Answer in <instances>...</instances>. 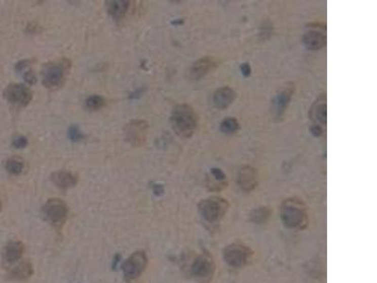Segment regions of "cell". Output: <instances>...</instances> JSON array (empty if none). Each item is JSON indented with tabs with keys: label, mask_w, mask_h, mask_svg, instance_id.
<instances>
[{
	"label": "cell",
	"mask_w": 377,
	"mask_h": 283,
	"mask_svg": "<svg viewBox=\"0 0 377 283\" xmlns=\"http://www.w3.org/2000/svg\"><path fill=\"white\" fill-rule=\"evenodd\" d=\"M215 265L209 257H198L192 265V274L194 276L202 279V280H209L211 276L214 274Z\"/></svg>",
	"instance_id": "cell-12"
},
{
	"label": "cell",
	"mask_w": 377,
	"mask_h": 283,
	"mask_svg": "<svg viewBox=\"0 0 377 283\" xmlns=\"http://www.w3.org/2000/svg\"><path fill=\"white\" fill-rule=\"evenodd\" d=\"M171 125L176 134L182 138H191L197 128V116L188 104H179L173 109Z\"/></svg>",
	"instance_id": "cell-1"
},
{
	"label": "cell",
	"mask_w": 377,
	"mask_h": 283,
	"mask_svg": "<svg viewBox=\"0 0 377 283\" xmlns=\"http://www.w3.org/2000/svg\"><path fill=\"white\" fill-rule=\"evenodd\" d=\"M251 251L243 244H231L224 250L225 262L233 267H243L248 263Z\"/></svg>",
	"instance_id": "cell-9"
},
{
	"label": "cell",
	"mask_w": 377,
	"mask_h": 283,
	"mask_svg": "<svg viewBox=\"0 0 377 283\" xmlns=\"http://www.w3.org/2000/svg\"><path fill=\"white\" fill-rule=\"evenodd\" d=\"M240 129V123L234 117H228L222 120L220 130L223 134H234Z\"/></svg>",
	"instance_id": "cell-22"
},
{
	"label": "cell",
	"mask_w": 377,
	"mask_h": 283,
	"mask_svg": "<svg viewBox=\"0 0 377 283\" xmlns=\"http://www.w3.org/2000/svg\"><path fill=\"white\" fill-rule=\"evenodd\" d=\"M326 95L323 94L317 98L310 110V119L315 125L323 127L326 125Z\"/></svg>",
	"instance_id": "cell-14"
},
{
	"label": "cell",
	"mask_w": 377,
	"mask_h": 283,
	"mask_svg": "<svg viewBox=\"0 0 377 283\" xmlns=\"http://www.w3.org/2000/svg\"><path fill=\"white\" fill-rule=\"evenodd\" d=\"M172 24H173V25H175V26H176V25H182V24H183V20L179 19V20L173 21Z\"/></svg>",
	"instance_id": "cell-34"
},
{
	"label": "cell",
	"mask_w": 377,
	"mask_h": 283,
	"mask_svg": "<svg viewBox=\"0 0 377 283\" xmlns=\"http://www.w3.org/2000/svg\"><path fill=\"white\" fill-rule=\"evenodd\" d=\"M1 209H2V202H1V199H0V211H1Z\"/></svg>",
	"instance_id": "cell-35"
},
{
	"label": "cell",
	"mask_w": 377,
	"mask_h": 283,
	"mask_svg": "<svg viewBox=\"0 0 377 283\" xmlns=\"http://www.w3.org/2000/svg\"><path fill=\"white\" fill-rule=\"evenodd\" d=\"M68 137L72 142H81L85 138L81 129L76 125H73L68 128Z\"/></svg>",
	"instance_id": "cell-26"
},
{
	"label": "cell",
	"mask_w": 377,
	"mask_h": 283,
	"mask_svg": "<svg viewBox=\"0 0 377 283\" xmlns=\"http://www.w3.org/2000/svg\"><path fill=\"white\" fill-rule=\"evenodd\" d=\"M44 215L48 222L55 228L61 229L66 220L68 215L67 205L60 198H50L44 206Z\"/></svg>",
	"instance_id": "cell-5"
},
{
	"label": "cell",
	"mask_w": 377,
	"mask_h": 283,
	"mask_svg": "<svg viewBox=\"0 0 377 283\" xmlns=\"http://www.w3.org/2000/svg\"><path fill=\"white\" fill-rule=\"evenodd\" d=\"M219 66L218 60L212 56H205L195 61L190 70L191 78L195 81H199L205 76L214 71Z\"/></svg>",
	"instance_id": "cell-11"
},
{
	"label": "cell",
	"mask_w": 377,
	"mask_h": 283,
	"mask_svg": "<svg viewBox=\"0 0 377 283\" xmlns=\"http://www.w3.org/2000/svg\"><path fill=\"white\" fill-rule=\"evenodd\" d=\"M210 175L211 179L208 178L207 180V184L209 187V190L220 191L228 186L227 175L222 172V169L217 167L210 169Z\"/></svg>",
	"instance_id": "cell-21"
},
{
	"label": "cell",
	"mask_w": 377,
	"mask_h": 283,
	"mask_svg": "<svg viewBox=\"0 0 377 283\" xmlns=\"http://www.w3.org/2000/svg\"><path fill=\"white\" fill-rule=\"evenodd\" d=\"M50 180L58 188L63 191L74 187L78 183V178L73 173L65 170L53 172L50 175Z\"/></svg>",
	"instance_id": "cell-16"
},
{
	"label": "cell",
	"mask_w": 377,
	"mask_h": 283,
	"mask_svg": "<svg viewBox=\"0 0 377 283\" xmlns=\"http://www.w3.org/2000/svg\"><path fill=\"white\" fill-rule=\"evenodd\" d=\"M4 97L12 105L17 107H26L32 100L33 94L31 90L24 84L12 83L5 89Z\"/></svg>",
	"instance_id": "cell-8"
},
{
	"label": "cell",
	"mask_w": 377,
	"mask_h": 283,
	"mask_svg": "<svg viewBox=\"0 0 377 283\" xmlns=\"http://www.w3.org/2000/svg\"><path fill=\"white\" fill-rule=\"evenodd\" d=\"M32 62H33V60H23V61H19L15 64V70L17 72H21L25 68L28 67Z\"/></svg>",
	"instance_id": "cell-30"
},
{
	"label": "cell",
	"mask_w": 377,
	"mask_h": 283,
	"mask_svg": "<svg viewBox=\"0 0 377 283\" xmlns=\"http://www.w3.org/2000/svg\"><path fill=\"white\" fill-rule=\"evenodd\" d=\"M147 257L143 251H136L122 264L124 276L127 280H134L143 273L147 266Z\"/></svg>",
	"instance_id": "cell-6"
},
{
	"label": "cell",
	"mask_w": 377,
	"mask_h": 283,
	"mask_svg": "<svg viewBox=\"0 0 377 283\" xmlns=\"http://www.w3.org/2000/svg\"><path fill=\"white\" fill-rule=\"evenodd\" d=\"M72 63L66 58L50 61L47 63L43 70V84L48 90H57L61 88L66 77L69 74Z\"/></svg>",
	"instance_id": "cell-2"
},
{
	"label": "cell",
	"mask_w": 377,
	"mask_h": 283,
	"mask_svg": "<svg viewBox=\"0 0 377 283\" xmlns=\"http://www.w3.org/2000/svg\"><path fill=\"white\" fill-rule=\"evenodd\" d=\"M32 263L29 261H23L11 270L8 274V279L13 281H26L33 275Z\"/></svg>",
	"instance_id": "cell-18"
},
{
	"label": "cell",
	"mask_w": 377,
	"mask_h": 283,
	"mask_svg": "<svg viewBox=\"0 0 377 283\" xmlns=\"http://www.w3.org/2000/svg\"><path fill=\"white\" fill-rule=\"evenodd\" d=\"M24 80L27 82L28 84L32 85L34 83H36L37 79H36V76L34 74L33 71L31 69H29L28 71H27L25 74H24Z\"/></svg>",
	"instance_id": "cell-29"
},
{
	"label": "cell",
	"mask_w": 377,
	"mask_h": 283,
	"mask_svg": "<svg viewBox=\"0 0 377 283\" xmlns=\"http://www.w3.org/2000/svg\"><path fill=\"white\" fill-rule=\"evenodd\" d=\"M310 133L313 135L315 138H318L320 136H322L323 134V127L319 126V125H315L313 124L311 127H310Z\"/></svg>",
	"instance_id": "cell-31"
},
{
	"label": "cell",
	"mask_w": 377,
	"mask_h": 283,
	"mask_svg": "<svg viewBox=\"0 0 377 283\" xmlns=\"http://www.w3.org/2000/svg\"><path fill=\"white\" fill-rule=\"evenodd\" d=\"M151 187H152V191H153V193L156 196H161L164 194V187H163L162 184L152 183Z\"/></svg>",
	"instance_id": "cell-32"
},
{
	"label": "cell",
	"mask_w": 377,
	"mask_h": 283,
	"mask_svg": "<svg viewBox=\"0 0 377 283\" xmlns=\"http://www.w3.org/2000/svg\"><path fill=\"white\" fill-rule=\"evenodd\" d=\"M240 70H241V73L243 75L244 78H249L251 76V72H252V69H251V65H250L249 62H243L241 65H240Z\"/></svg>",
	"instance_id": "cell-28"
},
{
	"label": "cell",
	"mask_w": 377,
	"mask_h": 283,
	"mask_svg": "<svg viewBox=\"0 0 377 283\" xmlns=\"http://www.w3.org/2000/svg\"><path fill=\"white\" fill-rule=\"evenodd\" d=\"M5 167L10 174L14 175H20L25 167V163L23 160L14 157L8 159L5 163Z\"/></svg>",
	"instance_id": "cell-23"
},
{
	"label": "cell",
	"mask_w": 377,
	"mask_h": 283,
	"mask_svg": "<svg viewBox=\"0 0 377 283\" xmlns=\"http://www.w3.org/2000/svg\"><path fill=\"white\" fill-rule=\"evenodd\" d=\"M27 146V139L24 136L15 137L13 141V147L14 149H25Z\"/></svg>",
	"instance_id": "cell-27"
},
{
	"label": "cell",
	"mask_w": 377,
	"mask_h": 283,
	"mask_svg": "<svg viewBox=\"0 0 377 283\" xmlns=\"http://www.w3.org/2000/svg\"><path fill=\"white\" fill-rule=\"evenodd\" d=\"M148 123L144 120H132L125 127L126 141L131 147L140 148L144 145L148 134Z\"/></svg>",
	"instance_id": "cell-7"
},
{
	"label": "cell",
	"mask_w": 377,
	"mask_h": 283,
	"mask_svg": "<svg viewBox=\"0 0 377 283\" xmlns=\"http://www.w3.org/2000/svg\"><path fill=\"white\" fill-rule=\"evenodd\" d=\"M85 105L87 108L91 109V110H97L105 105V99L100 95L93 94V95H90L86 99Z\"/></svg>",
	"instance_id": "cell-25"
},
{
	"label": "cell",
	"mask_w": 377,
	"mask_h": 283,
	"mask_svg": "<svg viewBox=\"0 0 377 283\" xmlns=\"http://www.w3.org/2000/svg\"><path fill=\"white\" fill-rule=\"evenodd\" d=\"M294 93V85L292 83H287L282 89L278 91L273 100V111L276 118L282 117L286 110L289 107L292 94Z\"/></svg>",
	"instance_id": "cell-10"
},
{
	"label": "cell",
	"mask_w": 377,
	"mask_h": 283,
	"mask_svg": "<svg viewBox=\"0 0 377 283\" xmlns=\"http://www.w3.org/2000/svg\"><path fill=\"white\" fill-rule=\"evenodd\" d=\"M281 218L290 229L301 228L307 222V211L303 202L296 198L286 199L281 205Z\"/></svg>",
	"instance_id": "cell-3"
},
{
	"label": "cell",
	"mask_w": 377,
	"mask_h": 283,
	"mask_svg": "<svg viewBox=\"0 0 377 283\" xmlns=\"http://www.w3.org/2000/svg\"><path fill=\"white\" fill-rule=\"evenodd\" d=\"M25 251V245L20 241H11L5 245L2 257L5 263L13 264L20 260Z\"/></svg>",
	"instance_id": "cell-17"
},
{
	"label": "cell",
	"mask_w": 377,
	"mask_h": 283,
	"mask_svg": "<svg viewBox=\"0 0 377 283\" xmlns=\"http://www.w3.org/2000/svg\"><path fill=\"white\" fill-rule=\"evenodd\" d=\"M229 209L225 199L219 196H211L203 199L198 205V209L203 218L209 223L219 221Z\"/></svg>",
	"instance_id": "cell-4"
},
{
	"label": "cell",
	"mask_w": 377,
	"mask_h": 283,
	"mask_svg": "<svg viewBox=\"0 0 377 283\" xmlns=\"http://www.w3.org/2000/svg\"><path fill=\"white\" fill-rule=\"evenodd\" d=\"M120 260H121V255H120V254H116V255H115V258H114L112 263H111L112 269H116V267L118 266V263H119V262H120Z\"/></svg>",
	"instance_id": "cell-33"
},
{
	"label": "cell",
	"mask_w": 377,
	"mask_h": 283,
	"mask_svg": "<svg viewBox=\"0 0 377 283\" xmlns=\"http://www.w3.org/2000/svg\"><path fill=\"white\" fill-rule=\"evenodd\" d=\"M237 93L229 86H223L216 91L212 96V101L218 110H225L235 101Z\"/></svg>",
	"instance_id": "cell-15"
},
{
	"label": "cell",
	"mask_w": 377,
	"mask_h": 283,
	"mask_svg": "<svg viewBox=\"0 0 377 283\" xmlns=\"http://www.w3.org/2000/svg\"><path fill=\"white\" fill-rule=\"evenodd\" d=\"M237 182L240 188L244 192L249 193L253 191L257 184L256 169L253 168L252 166H243L238 173Z\"/></svg>",
	"instance_id": "cell-13"
},
{
	"label": "cell",
	"mask_w": 377,
	"mask_h": 283,
	"mask_svg": "<svg viewBox=\"0 0 377 283\" xmlns=\"http://www.w3.org/2000/svg\"><path fill=\"white\" fill-rule=\"evenodd\" d=\"M271 215V209L268 207H260L251 214V219L253 222L260 224L265 222Z\"/></svg>",
	"instance_id": "cell-24"
},
{
	"label": "cell",
	"mask_w": 377,
	"mask_h": 283,
	"mask_svg": "<svg viewBox=\"0 0 377 283\" xmlns=\"http://www.w3.org/2000/svg\"><path fill=\"white\" fill-rule=\"evenodd\" d=\"M130 2L128 0H108L106 1V9L108 14L115 19L120 20L128 11Z\"/></svg>",
	"instance_id": "cell-20"
},
{
	"label": "cell",
	"mask_w": 377,
	"mask_h": 283,
	"mask_svg": "<svg viewBox=\"0 0 377 283\" xmlns=\"http://www.w3.org/2000/svg\"><path fill=\"white\" fill-rule=\"evenodd\" d=\"M303 44L310 50H320L326 46V36L320 30H310L304 35Z\"/></svg>",
	"instance_id": "cell-19"
}]
</instances>
